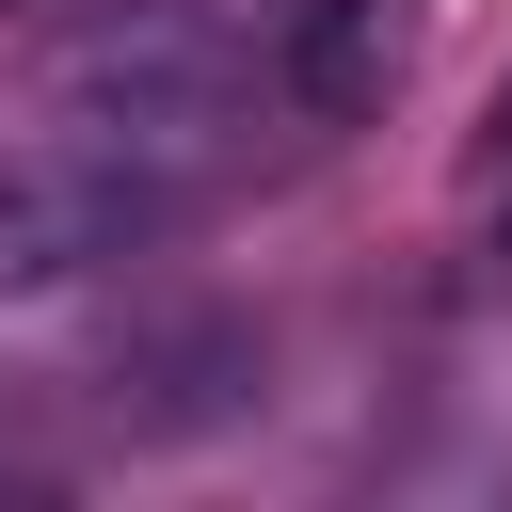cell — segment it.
<instances>
[{"label": "cell", "instance_id": "1", "mask_svg": "<svg viewBox=\"0 0 512 512\" xmlns=\"http://www.w3.org/2000/svg\"><path fill=\"white\" fill-rule=\"evenodd\" d=\"M48 80H64L80 128H112V144H144V160H192V144H224V128L256 112V48H240L208 0H128V16L64 32Z\"/></svg>", "mask_w": 512, "mask_h": 512}, {"label": "cell", "instance_id": "2", "mask_svg": "<svg viewBox=\"0 0 512 512\" xmlns=\"http://www.w3.org/2000/svg\"><path fill=\"white\" fill-rule=\"evenodd\" d=\"M176 208H192V176L144 160V144H112V128H80V144H0V304H48V288H80V272L176 240Z\"/></svg>", "mask_w": 512, "mask_h": 512}, {"label": "cell", "instance_id": "3", "mask_svg": "<svg viewBox=\"0 0 512 512\" xmlns=\"http://www.w3.org/2000/svg\"><path fill=\"white\" fill-rule=\"evenodd\" d=\"M272 80H288L320 128H384L400 80H416V0H288Z\"/></svg>", "mask_w": 512, "mask_h": 512}, {"label": "cell", "instance_id": "4", "mask_svg": "<svg viewBox=\"0 0 512 512\" xmlns=\"http://www.w3.org/2000/svg\"><path fill=\"white\" fill-rule=\"evenodd\" d=\"M112 400H128L144 432H208V416H240V400H256V336H240V320H192V336H144V352L112 368Z\"/></svg>", "mask_w": 512, "mask_h": 512}, {"label": "cell", "instance_id": "5", "mask_svg": "<svg viewBox=\"0 0 512 512\" xmlns=\"http://www.w3.org/2000/svg\"><path fill=\"white\" fill-rule=\"evenodd\" d=\"M480 176H512V64H496V96H480Z\"/></svg>", "mask_w": 512, "mask_h": 512}, {"label": "cell", "instance_id": "6", "mask_svg": "<svg viewBox=\"0 0 512 512\" xmlns=\"http://www.w3.org/2000/svg\"><path fill=\"white\" fill-rule=\"evenodd\" d=\"M0 16H32V0H0Z\"/></svg>", "mask_w": 512, "mask_h": 512}]
</instances>
